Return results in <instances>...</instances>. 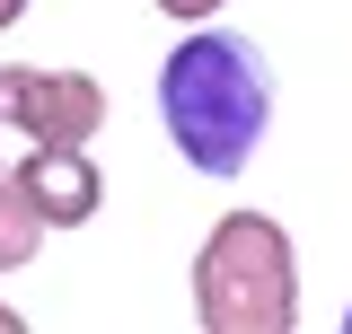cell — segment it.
Here are the masks:
<instances>
[{"label":"cell","mask_w":352,"mask_h":334,"mask_svg":"<svg viewBox=\"0 0 352 334\" xmlns=\"http://www.w3.org/2000/svg\"><path fill=\"white\" fill-rule=\"evenodd\" d=\"M159 124H168L176 159L194 176H247L256 141L273 132V71H264V44L238 27H185L159 62Z\"/></svg>","instance_id":"1"},{"label":"cell","mask_w":352,"mask_h":334,"mask_svg":"<svg viewBox=\"0 0 352 334\" xmlns=\"http://www.w3.org/2000/svg\"><path fill=\"white\" fill-rule=\"evenodd\" d=\"M194 326L212 334H291L300 326V247L273 211H220L194 247Z\"/></svg>","instance_id":"2"},{"label":"cell","mask_w":352,"mask_h":334,"mask_svg":"<svg viewBox=\"0 0 352 334\" xmlns=\"http://www.w3.org/2000/svg\"><path fill=\"white\" fill-rule=\"evenodd\" d=\"M0 124L18 141H97L106 132V88L97 71H62V62H18L9 71V115Z\"/></svg>","instance_id":"3"},{"label":"cell","mask_w":352,"mask_h":334,"mask_svg":"<svg viewBox=\"0 0 352 334\" xmlns=\"http://www.w3.org/2000/svg\"><path fill=\"white\" fill-rule=\"evenodd\" d=\"M9 185L44 229H88L106 211V167L88 159V141H27V159H9Z\"/></svg>","instance_id":"4"},{"label":"cell","mask_w":352,"mask_h":334,"mask_svg":"<svg viewBox=\"0 0 352 334\" xmlns=\"http://www.w3.org/2000/svg\"><path fill=\"white\" fill-rule=\"evenodd\" d=\"M44 238H53V229H44L36 211L18 203V185H9V203H0V273H27V264H36V247Z\"/></svg>","instance_id":"5"},{"label":"cell","mask_w":352,"mask_h":334,"mask_svg":"<svg viewBox=\"0 0 352 334\" xmlns=\"http://www.w3.org/2000/svg\"><path fill=\"white\" fill-rule=\"evenodd\" d=\"M159 9H168L176 27H203V18H220V9H229V0H159Z\"/></svg>","instance_id":"6"},{"label":"cell","mask_w":352,"mask_h":334,"mask_svg":"<svg viewBox=\"0 0 352 334\" xmlns=\"http://www.w3.org/2000/svg\"><path fill=\"white\" fill-rule=\"evenodd\" d=\"M18 18H27V0H0V36H9V27H18Z\"/></svg>","instance_id":"7"},{"label":"cell","mask_w":352,"mask_h":334,"mask_svg":"<svg viewBox=\"0 0 352 334\" xmlns=\"http://www.w3.org/2000/svg\"><path fill=\"white\" fill-rule=\"evenodd\" d=\"M9 71H18V62H0V115H9Z\"/></svg>","instance_id":"8"},{"label":"cell","mask_w":352,"mask_h":334,"mask_svg":"<svg viewBox=\"0 0 352 334\" xmlns=\"http://www.w3.org/2000/svg\"><path fill=\"white\" fill-rule=\"evenodd\" d=\"M0 334H18V308H9V299H0Z\"/></svg>","instance_id":"9"},{"label":"cell","mask_w":352,"mask_h":334,"mask_svg":"<svg viewBox=\"0 0 352 334\" xmlns=\"http://www.w3.org/2000/svg\"><path fill=\"white\" fill-rule=\"evenodd\" d=\"M0 203H9V159H0Z\"/></svg>","instance_id":"10"},{"label":"cell","mask_w":352,"mask_h":334,"mask_svg":"<svg viewBox=\"0 0 352 334\" xmlns=\"http://www.w3.org/2000/svg\"><path fill=\"white\" fill-rule=\"evenodd\" d=\"M344 334H352V308H344Z\"/></svg>","instance_id":"11"}]
</instances>
